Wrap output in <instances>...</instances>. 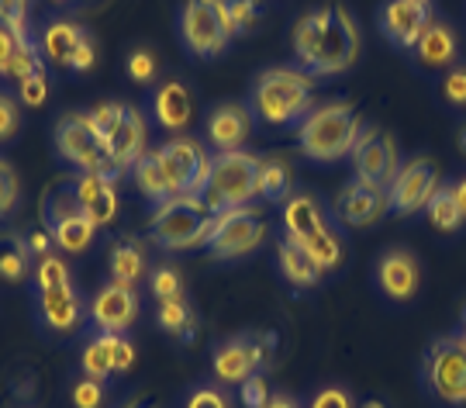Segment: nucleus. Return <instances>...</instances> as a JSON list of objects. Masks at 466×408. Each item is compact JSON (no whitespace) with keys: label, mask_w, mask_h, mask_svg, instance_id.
Segmentation results:
<instances>
[{"label":"nucleus","mask_w":466,"mask_h":408,"mask_svg":"<svg viewBox=\"0 0 466 408\" xmlns=\"http://www.w3.org/2000/svg\"><path fill=\"white\" fill-rule=\"evenodd\" d=\"M300 250L315 260V267L321 273H335L339 267H342V260H346V242H342V236H339L335 221L332 225H325L321 232H315L311 239H304Z\"/></svg>","instance_id":"obj_32"},{"label":"nucleus","mask_w":466,"mask_h":408,"mask_svg":"<svg viewBox=\"0 0 466 408\" xmlns=\"http://www.w3.org/2000/svg\"><path fill=\"white\" fill-rule=\"evenodd\" d=\"M49 97V76L46 73H38L32 80H25V84L17 87V101L25 104V107H42Z\"/></svg>","instance_id":"obj_51"},{"label":"nucleus","mask_w":466,"mask_h":408,"mask_svg":"<svg viewBox=\"0 0 466 408\" xmlns=\"http://www.w3.org/2000/svg\"><path fill=\"white\" fill-rule=\"evenodd\" d=\"M69 402H73V408H104V402H107V388H104V381L84 374L73 388H69Z\"/></svg>","instance_id":"obj_46"},{"label":"nucleus","mask_w":466,"mask_h":408,"mask_svg":"<svg viewBox=\"0 0 466 408\" xmlns=\"http://www.w3.org/2000/svg\"><path fill=\"white\" fill-rule=\"evenodd\" d=\"M418 4H432V0H418Z\"/></svg>","instance_id":"obj_62"},{"label":"nucleus","mask_w":466,"mask_h":408,"mask_svg":"<svg viewBox=\"0 0 466 408\" xmlns=\"http://www.w3.org/2000/svg\"><path fill=\"white\" fill-rule=\"evenodd\" d=\"M0 17L17 35V42H32V32H28V0H0Z\"/></svg>","instance_id":"obj_47"},{"label":"nucleus","mask_w":466,"mask_h":408,"mask_svg":"<svg viewBox=\"0 0 466 408\" xmlns=\"http://www.w3.org/2000/svg\"><path fill=\"white\" fill-rule=\"evenodd\" d=\"M315 84L318 76L300 66L263 69L249 90L252 118H259L263 125H277V128L298 125L315 107Z\"/></svg>","instance_id":"obj_1"},{"label":"nucleus","mask_w":466,"mask_h":408,"mask_svg":"<svg viewBox=\"0 0 466 408\" xmlns=\"http://www.w3.org/2000/svg\"><path fill=\"white\" fill-rule=\"evenodd\" d=\"M228 4V21H232V35H252L263 21V7L259 0H225Z\"/></svg>","instance_id":"obj_43"},{"label":"nucleus","mask_w":466,"mask_h":408,"mask_svg":"<svg viewBox=\"0 0 466 408\" xmlns=\"http://www.w3.org/2000/svg\"><path fill=\"white\" fill-rule=\"evenodd\" d=\"M325 21H329V7H318L311 15L298 17L294 32H290V49H294V59H298L300 69L315 66V56H318V42H321V32H325Z\"/></svg>","instance_id":"obj_29"},{"label":"nucleus","mask_w":466,"mask_h":408,"mask_svg":"<svg viewBox=\"0 0 466 408\" xmlns=\"http://www.w3.org/2000/svg\"><path fill=\"white\" fill-rule=\"evenodd\" d=\"M277 267H280L283 280L290 284V288H318L321 284V277L325 273L315 267V260L300 250V242H294V239H280V246H277Z\"/></svg>","instance_id":"obj_26"},{"label":"nucleus","mask_w":466,"mask_h":408,"mask_svg":"<svg viewBox=\"0 0 466 408\" xmlns=\"http://www.w3.org/2000/svg\"><path fill=\"white\" fill-rule=\"evenodd\" d=\"M146 142H149V125H146V115L138 107H125V118L117 125V132L107 142V156H111V167L115 173H128L135 170V163L146 156Z\"/></svg>","instance_id":"obj_24"},{"label":"nucleus","mask_w":466,"mask_h":408,"mask_svg":"<svg viewBox=\"0 0 466 408\" xmlns=\"http://www.w3.org/2000/svg\"><path fill=\"white\" fill-rule=\"evenodd\" d=\"M80 38H84V28L76 21H52V25H46L42 38H38V49L46 56V63L69 69V59L80 46Z\"/></svg>","instance_id":"obj_28"},{"label":"nucleus","mask_w":466,"mask_h":408,"mask_svg":"<svg viewBox=\"0 0 466 408\" xmlns=\"http://www.w3.org/2000/svg\"><path fill=\"white\" fill-rule=\"evenodd\" d=\"M132 177H135V188H138V194H142L149 204H156V208H159V204H167L169 198H173L167 177H163V170H159V163H156V156H152V153H146L138 163H135Z\"/></svg>","instance_id":"obj_36"},{"label":"nucleus","mask_w":466,"mask_h":408,"mask_svg":"<svg viewBox=\"0 0 466 408\" xmlns=\"http://www.w3.org/2000/svg\"><path fill=\"white\" fill-rule=\"evenodd\" d=\"M439 97L450 104L452 111H466V59L452 63L442 73V84H439Z\"/></svg>","instance_id":"obj_41"},{"label":"nucleus","mask_w":466,"mask_h":408,"mask_svg":"<svg viewBox=\"0 0 466 408\" xmlns=\"http://www.w3.org/2000/svg\"><path fill=\"white\" fill-rule=\"evenodd\" d=\"M228 28L221 25V17L211 11L208 0H187L180 7V42L190 56L198 59H215L228 49Z\"/></svg>","instance_id":"obj_13"},{"label":"nucleus","mask_w":466,"mask_h":408,"mask_svg":"<svg viewBox=\"0 0 466 408\" xmlns=\"http://www.w3.org/2000/svg\"><path fill=\"white\" fill-rule=\"evenodd\" d=\"M200 198L211 215L252 204V198H259V156L249 149L211 156V173H208Z\"/></svg>","instance_id":"obj_4"},{"label":"nucleus","mask_w":466,"mask_h":408,"mask_svg":"<svg viewBox=\"0 0 466 408\" xmlns=\"http://www.w3.org/2000/svg\"><path fill=\"white\" fill-rule=\"evenodd\" d=\"M367 121L350 101H325L315 104L304 118L298 121V146L300 156L311 163H339L352 156L356 136L363 132Z\"/></svg>","instance_id":"obj_2"},{"label":"nucleus","mask_w":466,"mask_h":408,"mask_svg":"<svg viewBox=\"0 0 466 408\" xmlns=\"http://www.w3.org/2000/svg\"><path fill=\"white\" fill-rule=\"evenodd\" d=\"M267 219L259 208H232V211H221L215 225V236L208 242V253L218 263H228V260H238V256H249L263 246L267 239Z\"/></svg>","instance_id":"obj_9"},{"label":"nucleus","mask_w":466,"mask_h":408,"mask_svg":"<svg viewBox=\"0 0 466 408\" xmlns=\"http://www.w3.org/2000/svg\"><path fill=\"white\" fill-rule=\"evenodd\" d=\"M149 111H152V121H156L159 128L180 136V132H187V125L194 121V94H190V87H187L184 80H177V76L159 80L149 94Z\"/></svg>","instance_id":"obj_21"},{"label":"nucleus","mask_w":466,"mask_h":408,"mask_svg":"<svg viewBox=\"0 0 466 408\" xmlns=\"http://www.w3.org/2000/svg\"><path fill=\"white\" fill-rule=\"evenodd\" d=\"M452 194H456V201H460V208H463V215H466V173L460 180H452Z\"/></svg>","instance_id":"obj_57"},{"label":"nucleus","mask_w":466,"mask_h":408,"mask_svg":"<svg viewBox=\"0 0 466 408\" xmlns=\"http://www.w3.org/2000/svg\"><path fill=\"white\" fill-rule=\"evenodd\" d=\"M25 242H28V250H32V256H38V260H42V256H49V253H52V242H56V239H52L49 229H32V232L25 236Z\"/></svg>","instance_id":"obj_55"},{"label":"nucleus","mask_w":466,"mask_h":408,"mask_svg":"<svg viewBox=\"0 0 466 408\" xmlns=\"http://www.w3.org/2000/svg\"><path fill=\"white\" fill-rule=\"evenodd\" d=\"M373 284L387 301L408 305L418 298L421 288V260L408 246H390L373 263Z\"/></svg>","instance_id":"obj_12"},{"label":"nucleus","mask_w":466,"mask_h":408,"mask_svg":"<svg viewBox=\"0 0 466 408\" xmlns=\"http://www.w3.org/2000/svg\"><path fill=\"white\" fill-rule=\"evenodd\" d=\"M38 73H46V56H42V49L35 46V42H21L17 46V52L11 56V66H7V80H15L17 87L25 84V80H32V76H38Z\"/></svg>","instance_id":"obj_37"},{"label":"nucleus","mask_w":466,"mask_h":408,"mask_svg":"<svg viewBox=\"0 0 466 408\" xmlns=\"http://www.w3.org/2000/svg\"><path fill=\"white\" fill-rule=\"evenodd\" d=\"M184 408H235L232 394L218 381H200L194 392L184 398Z\"/></svg>","instance_id":"obj_44"},{"label":"nucleus","mask_w":466,"mask_h":408,"mask_svg":"<svg viewBox=\"0 0 466 408\" xmlns=\"http://www.w3.org/2000/svg\"><path fill=\"white\" fill-rule=\"evenodd\" d=\"M38 319L52 336H73L86 319V305L73 284L38 291Z\"/></svg>","instance_id":"obj_20"},{"label":"nucleus","mask_w":466,"mask_h":408,"mask_svg":"<svg viewBox=\"0 0 466 408\" xmlns=\"http://www.w3.org/2000/svg\"><path fill=\"white\" fill-rule=\"evenodd\" d=\"M294 194V173L280 156H259V198L267 204H283Z\"/></svg>","instance_id":"obj_33"},{"label":"nucleus","mask_w":466,"mask_h":408,"mask_svg":"<svg viewBox=\"0 0 466 408\" xmlns=\"http://www.w3.org/2000/svg\"><path fill=\"white\" fill-rule=\"evenodd\" d=\"M425 215H429V225H432L435 232H460L463 229V208L456 201V194H452V184H439L432 194V201L425 204Z\"/></svg>","instance_id":"obj_34"},{"label":"nucleus","mask_w":466,"mask_h":408,"mask_svg":"<svg viewBox=\"0 0 466 408\" xmlns=\"http://www.w3.org/2000/svg\"><path fill=\"white\" fill-rule=\"evenodd\" d=\"M21 204V180L7 159H0V221H7Z\"/></svg>","instance_id":"obj_45"},{"label":"nucleus","mask_w":466,"mask_h":408,"mask_svg":"<svg viewBox=\"0 0 466 408\" xmlns=\"http://www.w3.org/2000/svg\"><path fill=\"white\" fill-rule=\"evenodd\" d=\"M125 107L128 104H121V101H104V104H97L86 118H90V125H94V132L100 136V142L107 146L111 142V136L117 132V125H121V118H125Z\"/></svg>","instance_id":"obj_42"},{"label":"nucleus","mask_w":466,"mask_h":408,"mask_svg":"<svg viewBox=\"0 0 466 408\" xmlns=\"http://www.w3.org/2000/svg\"><path fill=\"white\" fill-rule=\"evenodd\" d=\"M456 336H460V342L466 346V329H463V332H456Z\"/></svg>","instance_id":"obj_60"},{"label":"nucleus","mask_w":466,"mask_h":408,"mask_svg":"<svg viewBox=\"0 0 466 408\" xmlns=\"http://www.w3.org/2000/svg\"><path fill=\"white\" fill-rule=\"evenodd\" d=\"M21 408H35V405H21Z\"/></svg>","instance_id":"obj_63"},{"label":"nucleus","mask_w":466,"mask_h":408,"mask_svg":"<svg viewBox=\"0 0 466 408\" xmlns=\"http://www.w3.org/2000/svg\"><path fill=\"white\" fill-rule=\"evenodd\" d=\"M32 284H35V291H49V288H59V284H73V273H69L66 260H59L56 253L42 256L32 273Z\"/></svg>","instance_id":"obj_40"},{"label":"nucleus","mask_w":466,"mask_h":408,"mask_svg":"<svg viewBox=\"0 0 466 408\" xmlns=\"http://www.w3.org/2000/svg\"><path fill=\"white\" fill-rule=\"evenodd\" d=\"M21 132V101L0 90V146Z\"/></svg>","instance_id":"obj_48"},{"label":"nucleus","mask_w":466,"mask_h":408,"mask_svg":"<svg viewBox=\"0 0 466 408\" xmlns=\"http://www.w3.org/2000/svg\"><path fill=\"white\" fill-rule=\"evenodd\" d=\"M411 59H415L421 69H450L452 63H460V35L452 28L446 17H432L429 28L421 32V38L411 49Z\"/></svg>","instance_id":"obj_23"},{"label":"nucleus","mask_w":466,"mask_h":408,"mask_svg":"<svg viewBox=\"0 0 466 408\" xmlns=\"http://www.w3.org/2000/svg\"><path fill=\"white\" fill-rule=\"evenodd\" d=\"M280 208H283V215H280L283 236L294 239V242H304V239H311L315 232H321L325 225H332L321 198L311 194V190H294Z\"/></svg>","instance_id":"obj_25"},{"label":"nucleus","mask_w":466,"mask_h":408,"mask_svg":"<svg viewBox=\"0 0 466 408\" xmlns=\"http://www.w3.org/2000/svg\"><path fill=\"white\" fill-rule=\"evenodd\" d=\"M80 367H84L86 377H97V381H107L115 374V332H94L84 342Z\"/></svg>","instance_id":"obj_35"},{"label":"nucleus","mask_w":466,"mask_h":408,"mask_svg":"<svg viewBox=\"0 0 466 408\" xmlns=\"http://www.w3.org/2000/svg\"><path fill=\"white\" fill-rule=\"evenodd\" d=\"M97 63V42H94V35L84 28V38H80V46L73 52V59H69V69L73 73H86V69H94Z\"/></svg>","instance_id":"obj_52"},{"label":"nucleus","mask_w":466,"mask_h":408,"mask_svg":"<svg viewBox=\"0 0 466 408\" xmlns=\"http://www.w3.org/2000/svg\"><path fill=\"white\" fill-rule=\"evenodd\" d=\"M435 188H439V173L429 163V156H415V159L400 163L394 184L387 188V204L394 215H418L432 201Z\"/></svg>","instance_id":"obj_14"},{"label":"nucleus","mask_w":466,"mask_h":408,"mask_svg":"<svg viewBox=\"0 0 466 408\" xmlns=\"http://www.w3.org/2000/svg\"><path fill=\"white\" fill-rule=\"evenodd\" d=\"M86 319L97 332H128L138 319V291L125 284H104L86 305Z\"/></svg>","instance_id":"obj_16"},{"label":"nucleus","mask_w":466,"mask_h":408,"mask_svg":"<svg viewBox=\"0 0 466 408\" xmlns=\"http://www.w3.org/2000/svg\"><path fill=\"white\" fill-rule=\"evenodd\" d=\"M380 35L398 46V49H415V42L432 21V4H418V0H383L380 15Z\"/></svg>","instance_id":"obj_17"},{"label":"nucleus","mask_w":466,"mask_h":408,"mask_svg":"<svg viewBox=\"0 0 466 408\" xmlns=\"http://www.w3.org/2000/svg\"><path fill=\"white\" fill-rule=\"evenodd\" d=\"M218 215L208 211V204L200 194H180L169 198L152 211L149 236L159 250L167 253H180V250H200L215 236Z\"/></svg>","instance_id":"obj_3"},{"label":"nucleus","mask_w":466,"mask_h":408,"mask_svg":"<svg viewBox=\"0 0 466 408\" xmlns=\"http://www.w3.org/2000/svg\"><path fill=\"white\" fill-rule=\"evenodd\" d=\"M46 229L66 253H86L97 239V225L76 208L73 190H56L46 198Z\"/></svg>","instance_id":"obj_11"},{"label":"nucleus","mask_w":466,"mask_h":408,"mask_svg":"<svg viewBox=\"0 0 466 408\" xmlns=\"http://www.w3.org/2000/svg\"><path fill=\"white\" fill-rule=\"evenodd\" d=\"M156 163L167 177L173 198L180 194H200L211 173V156L204 149V142L194 136H173L156 149Z\"/></svg>","instance_id":"obj_7"},{"label":"nucleus","mask_w":466,"mask_h":408,"mask_svg":"<svg viewBox=\"0 0 466 408\" xmlns=\"http://www.w3.org/2000/svg\"><path fill=\"white\" fill-rule=\"evenodd\" d=\"M156 319H159V329H163L167 336H173L177 342L198 340V311H194V305L187 301V294L169 298V301H159Z\"/></svg>","instance_id":"obj_30"},{"label":"nucleus","mask_w":466,"mask_h":408,"mask_svg":"<svg viewBox=\"0 0 466 408\" xmlns=\"http://www.w3.org/2000/svg\"><path fill=\"white\" fill-rule=\"evenodd\" d=\"M69 190H73V198H76V208H80L97 229H107V225L117 221L121 201H117L115 177H107V173H76Z\"/></svg>","instance_id":"obj_19"},{"label":"nucleus","mask_w":466,"mask_h":408,"mask_svg":"<svg viewBox=\"0 0 466 408\" xmlns=\"http://www.w3.org/2000/svg\"><path fill=\"white\" fill-rule=\"evenodd\" d=\"M135 367V346L125 332H115V374H128Z\"/></svg>","instance_id":"obj_53"},{"label":"nucleus","mask_w":466,"mask_h":408,"mask_svg":"<svg viewBox=\"0 0 466 408\" xmlns=\"http://www.w3.org/2000/svg\"><path fill=\"white\" fill-rule=\"evenodd\" d=\"M56 4H63V0H56Z\"/></svg>","instance_id":"obj_64"},{"label":"nucleus","mask_w":466,"mask_h":408,"mask_svg":"<svg viewBox=\"0 0 466 408\" xmlns=\"http://www.w3.org/2000/svg\"><path fill=\"white\" fill-rule=\"evenodd\" d=\"M352 180L367 184L373 190H387L394 184V177L400 170V149L398 138L390 132H383L377 125H363V132L356 136L352 146Z\"/></svg>","instance_id":"obj_8"},{"label":"nucleus","mask_w":466,"mask_h":408,"mask_svg":"<svg viewBox=\"0 0 466 408\" xmlns=\"http://www.w3.org/2000/svg\"><path fill=\"white\" fill-rule=\"evenodd\" d=\"M17 46H21V42H17V35L11 32V28L4 25V17H0V76H4L7 66H11V56L17 52Z\"/></svg>","instance_id":"obj_54"},{"label":"nucleus","mask_w":466,"mask_h":408,"mask_svg":"<svg viewBox=\"0 0 466 408\" xmlns=\"http://www.w3.org/2000/svg\"><path fill=\"white\" fill-rule=\"evenodd\" d=\"M463 329H466V308H463Z\"/></svg>","instance_id":"obj_61"},{"label":"nucleus","mask_w":466,"mask_h":408,"mask_svg":"<svg viewBox=\"0 0 466 408\" xmlns=\"http://www.w3.org/2000/svg\"><path fill=\"white\" fill-rule=\"evenodd\" d=\"M456 149H460V156H466V121L456 128Z\"/></svg>","instance_id":"obj_58"},{"label":"nucleus","mask_w":466,"mask_h":408,"mask_svg":"<svg viewBox=\"0 0 466 408\" xmlns=\"http://www.w3.org/2000/svg\"><path fill=\"white\" fill-rule=\"evenodd\" d=\"M269 384H267V374L259 371V374H252L246 384H238V398H242V405L246 408H263L269 402Z\"/></svg>","instance_id":"obj_50"},{"label":"nucleus","mask_w":466,"mask_h":408,"mask_svg":"<svg viewBox=\"0 0 466 408\" xmlns=\"http://www.w3.org/2000/svg\"><path fill=\"white\" fill-rule=\"evenodd\" d=\"M32 277V250L25 236L7 232L0 236V280L4 284H25Z\"/></svg>","instance_id":"obj_31"},{"label":"nucleus","mask_w":466,"mask_h":408,"mask_svg":"<svg viewBox=\"0 0 466 408\" xmlns=\"http://www.w3.org/2000/svg\"><path fill=\"white\" fill-rule=\"evenodd\" d=\"M363 49V38H360V25L346 4H332L329 7V21H325V32L318 42V56L311 76H339V73H350L360 59Z\"/></svg>","instance_id":"obj_6"},{"label":"nucleus","mask_w":466,"mask_h":408,"mask_svg":"<svg viewBox=\"0 0 466 408\" xmlns=\"http://www.w3.org/2000/svg\"><path fill=\"white\" fill-rule=\"evenodd\" d=\"M360 408H387L380 398H367V402H360Z\"/></svg>","instance_id":"obj_59"},{"label":"nucleus","mask_w":466,"mask_h":408,"mask_svg":"<svg viewBox=\"0 0 466 408\" xmlns=\"http://www.w3.org/2000/svg\"><path fill=\"white\" fill-rule=\"evenodd\" d=\"M421 381L442 408H466V346L460 336H439L421 357Z\"/></svg>","instance_id":"obj_5"},{"label":"nucleus","mask_w":466,"mask_h":408,"mask_svg":"<svg viewBox=\"0 0 466 408\" xmlns=\"http://www.w3.org/2000/svg\"><path fill=\"white\" fill-rule=\"evenodd\" d=\"M204 136L215 146L218 153H232V149H242L246 138L252 136V111L249 104L238 101H225L208 111V121H204Z\"/></svg>","instance_id":"obj_22"},{"label":"nucleus","mask_w":466,"mask_h":408,"mask_svg":"<svg viewBox=\"0 0 466 408\" xmlns=\"http://www.w3.org/2000/svg\"><path fill=\"white\" fill-rule=\"evenodd\" d=\"M263 367H269V357L259 346V336H232L221 340L211 350V371H215L218 384H246L252 374H259Z\"/></svg>","instance_id":"obj_15"},{"label":"nucleus","mask_w":466,"mask_h":408,"mask_svg":"<svg viewBox=\"0 0 466 408\" xmlns=\"http://www.w3.org/2000/svg\"><path fill=\"white\" fill-rule=\"evenodd\" d=\"M149 291H152V298H156V301H169V298L187 294L180 267H173V263H159V267H152L149 270Z\"/></svg>","instance_id":"obj_38"},{"label":"nucleus","mask_w":466,"mask_h":408,"mask_svg":"<svg viewBox=\"0 0 466 408\" xmlns=\"http://www.w3.org/2000/svg\"><path fill=\"white\" fill-rule=\"evenodd\" d=\"M56 149L59 156L76 167V173H107L117 177L111 167L107 146L100 142V136L94 132V125L86 115H63L56 125Z\"/></svg>","instance_id":"obj_10"},{"label":"nucleus","mask_w":466,"mask_h":408,"mask_svg":"<svg viewBox=\"0 0 466 408\" xmlns=\"http://www.w3.org/2000/svg\"><path fill=\"white\" fill-rule=\"evenodd\" d=\"M125 73H128V80L135 84L149 87L159 80V59H156V52L146 49V46H135L128 52V59H125Z\"/></svg>","instance_id":"obj_39"},{"label":"nucleus","mask_w":466,"mask_h":408,"mask_svg":"<svg viewBox=\"0 0 466 408\" xmlns=\"http://www.w3.org/2000/svg\"><path fill=\"white\" fill-rule=\"evenodd\" d=\"M111 280L115 284H125V288H138V280L149 277V260H146V250L138 239H121L111 250Z\"/></svg>","instance_id":"obj_27"},{"label":"nucleus","mask_w":466,"mask_h":408,"mask_svg":"<svg viewBox=\"0 0 466 408\" xmlns=\"http://www.w3.org/2000/svg\"><path fill=\"white\" fill-rule=\"evenodd\" d=\"M390 211L387 190H373L360 180H350L346 188L332 198V219L346 229H370Z\"/></svg>","instance_id":"obj_18"},{"label":"nucleus","mask_w":466,"mask_h":408,"mask_svg":"<svg viewBox=\"0 0 466 408\" xmlns=\"http://www.w3.org/2000/svg\"><path fill=\"white\" fill-rule=\"evenodd\" d=\"M263 408H304L298 402V398H294V394H287V392H273L269 394V402Z\"/></svg>","instance_id":"obj_56"},{"label":"nucleus","mask_w":466,"mask_h":408,"mask_svg":"<svg viewBox=\"0 0 466 408\" xmlns=\"http://www.w3.org/2000/svg\"><path fill=\"white\" fill-rule=\"evenodd\" d=\"M304 408H360L356 405V398H352L350 388H342V384H325V388H318L311 394V402Z\"/></svg>","instance_id":"obj_49"}]
</instances>
